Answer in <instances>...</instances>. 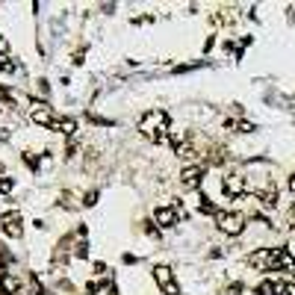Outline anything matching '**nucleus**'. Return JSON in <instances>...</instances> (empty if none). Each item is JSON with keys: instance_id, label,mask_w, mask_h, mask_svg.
I'll return each mask as SVG.
<instances>
[{"instance_id": "obj_10", "label": "nucleus", "mask_w": 295, "mask_h": 295, "mask_svg": "<svg viewBox=\"0 0 295 295\" xmlns=\"http://www.w3.org/2000/svg\"><path fill=\"white\" fill-rule=\"evenodd\" d=\"M278 272H290L295 275V254L290 248H278Z\"/></svg>"}, {"instance_id": "obj_3", "label": "nucleus", "mask_w": 295, "mask_h": 295, "mask_svg": "<svg viewBox=\"0 0 295 295\" xmlns=\"http://www.w3.org/2000/svg\"><path fill=\"white\" fill-rule=\"evenodd\" d=\"M216 225L222 233H228V236H239L242 230H245V219L239 216V213H228V210H219L216 213Z\"/></svg>"}, {"instance_id": "obj_11", "label": "nucleus", "mask_w": 295, "mask_h": 295, "mask_svg": "<svg viewBox=\"0 0 295 295\" xmlns=\"http://www.w3.org/2000/svg\"><path fill=\"white\" fill-rule=\"evenodd\" d=\"M257 198H260V204L266 207V210L278 207V192H275V189H260V192H257Z\"/></svg>"}, {"instance_id": "obj_17", "label": "nucleus", "mask_w": 295, "mask_h": 295, "mask_svg": "<svg viewBox=\"0 0 295 295\" xmlns=\"http://www.w3.org/2000/svg\"><path fill=\"white\" fill-rule=\"evenodd\" d=\"M12 186H15L12 177H0V192H12Z\"/></svg>"}, {"instance_id": "obj_7", "label": "nucleus", "mask_w": 295, "mask_h": 295, "mask_svg": "<svg viewBox=\"0 0 295 295\" xmlns=\"http://www.w3.org/2000/svg\"><path fill=\"white\" fill-rule=\"evenodd\" d=\"M201 180H204V165H189V168H183V174H180V183H183L186 192L201 189Z\"/></svg>"}, {"instance_id": "obj_18", "label": "nucleus", "mask_w": 295, "mask_h": 295, "mask_svg": "<svg viewBox=\"0 0 295 295\" xmlns=\"http://www.w3.org/2000/svg\"><path fill=\"white\" fill-rule=\"evenodd\" d=\"M95 201H98V192H86V198H83V204H86V207H92Z\"/></svg>"}, {"instance_id": "obj_8", "label": "nucleus", "mask_w": 295, "mask_h": 295, "mask_svg": "<svg viewBox=\"0 0 295 295\" xmlns=\"http://www.w3.org/2000/svg\"><path fill=\"white\" fill-rule=\"evenodd\" d=\"M222 192L228 198H242L245 195V180H242L239 174H228V177L222 180Z\"/></svg>"}, {"instance_id": "obj_4", "label": "nucleus", "mask_w": 295, "mask_h": 295, "mask_svg": "<svg viewBox=\"0 0 295 295\" xmlns=\"http://www.w3.org/2000/svg\"><path fill=\"white\" fill-rule=\"evenodd\" d=\"M248 263L263 272H278V248H260L248 257Z\"/></svg>"}, {"instance_id": "obj_22", "label": "nucleus", "mask_w": 295, "mask_h": 295, "mask_svg": "<svg viewBox=\"0 0 295 295\" xmlns=\"http://www.w3.org/2000/svg\"><path fill=\"white\" fill-rule=\"evenodd\" d=\"M228 295H242V284H230V287H228Z\"/></svg>"}, {"instance_id": "obj_9", "label": "nucleus", "mask_w": 295, "mask_h": 295, "mask_svg": "<svg viewBox=\"0 0 295 295\" xmlns=\"http://www.w3.org/2000/svg\"><path fill=\"white\" fill-rule=\"evenodd\" d=\"M177 207H157L154 210V225H160V228H174L177 225Z\"/></svg>"}, {"instance_id": "obj_14", "label": "nucleus", "mask_w": 295, "mask_h": 295, "mask_svg": "<svg viewBox=\"0 0 295 295\" xmlns=\"http://www.w3.org/2000/svg\"><path fill=\"white\" fill-rule=\"evenodd\" d=\"M198 210H201V213H207V216H216V213H219V210H216V204H213L210 198H201V204H198Z\"/></svg>"}, {"instance_id": "obj_24", "label": "nucleus", "mask_w": 295, "mask_h": 295, "mask_svg": "<svg viewBox=\"0 0 295 295\" xmlns=\"http://www.w3.org/2000/svg\"><path fill=\"white\" fill-rule=\"evenodd\" d=\"M290 189H293V192H295V174H293V177H290Z\"/></svg>"}, {"instance_id": "obj_20", "label": "nucleus", "mask_w": 295, "mask_h": 295, "mask_svg": "<svg viewBox=\"0 0 295 295\" xmlns=\"http://www.w3.org/2000/svg\"><path fill=\"white\" fill-rule=\"evenodd\" d=\"M9 53V41L3 38V33H0V56H6Z\"/></svg>"}, {"instance_id": "obj_25", "label": "nucleus", "mask_w": 295, "mask_h": 295, "mask_svg": "<svg viewBox=\"0 0 295 295\" xmlns=\"http://www.w3.org/2000/svg\"><path fill=\"white\" fill-rule=\"evenodd\" d=\"M0 295H9V293H3V290H0Z\"/></svg>"}, {"instance_id": "obj_13", "label": "nucleus", "mask_w": 295, "mask_h": 295, "mask_svg": "<svg viewBox=\"0 0 295 295\" xmlns=\"http://www.w3.org/2000/svg\"><path fill=\"white\" fill-rule=\"evenodd\" d=\"M228 130H236V133H254L257 127L251 121H228Z\"/></svg>"}, {"instance_id": "obj_2", "label": "nucleus", "mask_w": 295, "mask_h": 295, "mask_svg": "<svg viewBox=\"0 0 295 295\" xmlns=\"http://www.w3.org/2000/svg\"><path fill=\"white\" fill-rule=\"evenodd\" d=\"M30 118H33L35 124L47 127V130L65 133V136H74V130H77L74 118H62V115H56V112H53L47 103H41V100H30Z\"/></svg>"}, {"instance_id": "obj_21", "label": "nucleus", "mask_w": 295, "mask_h": 295, "mask_svg": "<svg viewBox=\"0 0 295 295\" xmlns=\"http://www.w3.org/2000/svg\"><path fill=\"white\" fill-rule=\"evenodd\" d=\"M24 163L30 165V168H38V160H35L33 154H24Z\"/></svg>"}, {"instance_id": "obj_1", "label": "nucleus", "mask_w": 295, "mask_h": 295, "mask_svg": "<svg viewBox=\"0 0 295 295\" xmlns=\"http://www.w3.org/2000/svg\"><path fill=\"white\" fill-rule=\"evenodd\" d=\"M139 133L154 142V145H163L165 139L171 136V121H168V112L165 109H148L142 118H139Z\"/></svg>"}, {"instance_id": "obj_16", "label": "nucleus", "mask_w": 295, "mask_h": 295, "mask_svg": "<svg viewBox=\"0 0 295 295\" xmlns=\"http://www.w3.org/2000/svg\"><path fill=\"white\" fill-rule=\"evenodd\" d=\"M278 295H295V284H293V281L278 284Z\"/></svg>"}, {"instance_id": "obj_5", "label": "nucleus", "mask_w": 295, "mask_h": 295, "mask_svg": "<svg viewBox=\"0 0 295 295\" xmlns=\"http://www.w3.org/2000/svg\"><path fill=\"white\" fill-rule=\"evenodd\" d=\"M0 228L6 236H12V239H21V233H24V219H21V213L18 210H9V213H3V219H0Z\"/></svg>"}, {"instance_id": "obj_15", "label": "nucleus", "mask_w": 295, "mask_h": 295, "mask_svg": "<svg viewBox=\"0 0 295 295\" xmlns=\"http://www.w3.org/2000/svg\"><path fill=\"white\" fill-rule=\"evenodd\" d=\"M18 65L12 62V59H6V56H0V74H15Z\"/></svg>"}, {"instance_id": "obj_12", "label": "nucleus", "mask_w": 295, "mask_h": 295, "mask_svg": "<svg viewBox=\"0 0 295 295\" xmlns=\"http://www.w3.org/2000/svg\"><path fill=\"white\" fill-rule=\"evenodd\" d=\"M254 295H278V281H260L257 284V290H254Z\"/></svg>"}, {"instance_id": "obj_6", "label": "nucleus", "mask_w": 295, "mask_h": 295, "mask_svg": "<svg viewBox=\"0 0 295 295\" xmlns=\"http://www.w3.org/2000/svg\"><path fill=\"white\" fill-rule=\"evenodd\" d=\"M154 281L160 284V290H163L165 295H180L177 284H174V275H171L168 266H154Z\"/></svg>"}, {"instance_id": "obj_19", "label": "nucleus", "mask_w": 295, "mask_h": 295, "mask_svg": "<svg viewBox=\"0 0 295 295\" xmlns=\"http://www.w3.org/2000/svg\"><path fill=\"white\" fill-rule=\"evenodd\" d=\"M142 225H145V233H148V236H157V225H154V222H142Z\"/></svg>"}, {"instance_id": "obj_23", "label": "nucleus", "mask_w": 295, "mask_h": 295, "mask_svg": "<svg viewBox=\"0 0 295 295\" xmlns=\"http://www.w3.org/2000/svg\"><path fill=\"white\" fill-rule=\"evenodd\" d=\"M287 225L295 230V210H290V216H287Z\"/></svg>"}]
</instances>
